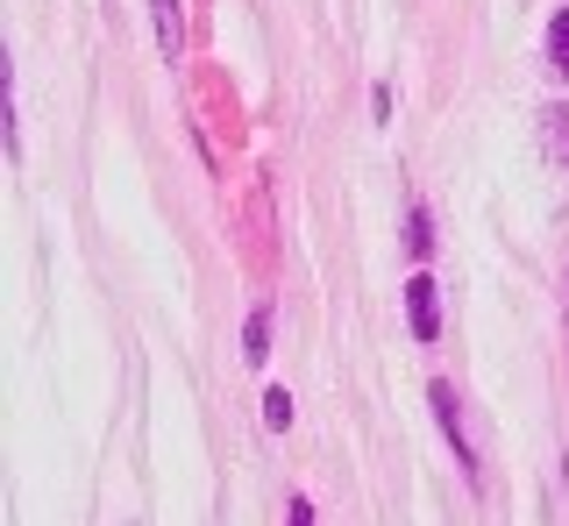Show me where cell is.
<instances>
[{
	"mask_svg": "<svg viewBox=\"0 0 569 526\" xmlns=\"http://www.w3.org/2000/svg\"><path fill=\"white\" fill-rule=\"evenodd\" d=\"M242 356H249V363H263V356H271V313H263V306L249 313V335H242Z\"/></svg>",
	"mask_w": 569,
	"mask_h": 526,
	"instance_id": "4",
	"label": "cell"
},
{
	"mask_svg": "<svg viewBox=\"0 0 569 526\" xmlns=\"http://www.w3.org/2000/svg\"><path fill=\"white\" fill-rule=\"evenodd\" d=\"M292 526H313V505L307 498H292Z\"/></svg>",
	"mask_w": 569,
	"mask_h": 526,
	"instance_id": "8",
	"label": "cell"
},
{
	"mask_svg": "<svg viewBox=\"0 0 569 526\" xmlns=\"http://www.w3.org/2000/svg\"><path fill=\"white\" fill-rule=\"evenodd\" d=\"M150 14H157V50L178 58V50H186V14H178V0H150Z\"/></svg>",
	"mask_w": 569,
	"mask_h": 526,
	"instance_id": "2",
	"label": "cell"
},
{
	"mask_svg": "<svg viewBox=\"0 0 569 526\" xmlns=\"http://www.w3.org/2000/svg\"><path fill=\"white\" fill-rule=\"evenodd\" d=\"M406 313H413V335L435 342L441 335V306H435V277H406Z\"/></svg>",
	"mask_w": 569,
	"mask_h": 526,
	"instance_id": "1",
	"label": "cell"
},
{
	"mask_svg": "<svg viewBox=\"0 0 569 526\" xmlns=\"http://www.w3.org/2000/svg\"><path fill=\"white\" fill-rule=\"evenodd\" d=\"M548 64H556V72L569 79V8L556 14V22H548Z\"/></svg>",
	"mask_w": 569,
	"mask_h": 526,
	"instance_id": "5",
	"label": "cell"
},
{
	"mask_svg": "<svg viewBox=\"0 0 569 526\" xmlns=\"http://www.w3.org/2000/svg\"><path fill=\"white\" fill-rule=\"evenodd\" d=\"M406 242H413V256L435 250V227H427V214H413V227H406Z\"/></svg>",
	"mask_w": 569,
	"mask_h": 526,
	"instance_id": "7",
	"label": "cell"
},
{
	"mask_svg": "<svg viewBox=\"0 0 569 526\" xmlns=\"http://www.w3.org/2000/svg\"><path fill=\"white\" fill-rule=\"evenodd\" d=\"M263 419H271V427H292V398L271 392V398H263Z\"/></svg>",
	"mask_w": 569,
	"mask_h": 526,
	"instance_id": "6",
	"label": "cell"
},
{
	"mask_svg": "<svg viewBox=\"0 0 569 526\" xmlns=\"http://www.w3.org/2000/svg\"><path fill=\"white\" fill-rule=\"evenodd\" d=\"M435 413H441V427H449V448H456V463L470 469V442H462V413H456V392H449V384H435Z\"/></svg>",
	"mask_w": 569,
	"mask_h": 526,
	"instance_id": "3",
	"label": "cell"
}]
</instances>
